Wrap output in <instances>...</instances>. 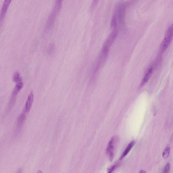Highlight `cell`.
<instances>
[{"mask_svg":"<svg viewBox=\"0 0 173 173\" xmlns=\"http://www.w3.org/2000/svg\"><path fill=\"white\" fill-rule=\"evenodd\" d=\"M63 1V0H56L53 9L48 17L46 25V29L48 30L53 26L57 16L61 9Z\"/></svg>","mask_w":173,"mask_h":173,"instance_id":"cell-1","label":"cell"},{"mask_svg":"<svg viewBox=\"0 0 173 173\" xmlns=\"http://www.w3.org/2000/svg\"><path fill=\"white\" fill-rule=\"evenodd\" d=\"M118 31L116 27L114 28V29L112 31V33L109 35V38L106 40L104 45L103 52V53H108L112 45V43L116 38L118 34Z\"/></svg>","mask_w":173,"mask_h":173,"instance_id":"cell-2","label":"cell"},{"mask_svg":"<svg viewBox=\"0 0 173 173\" xmlns=\"http://www.w3.org/2000/svg\"><path fill=\"white\" fill-rule=\"evenodd\" d=\"M11 1L12 0H5L3 4L1 11V15H0V21H1V24L4 21Z\"/></svg>","mask_w":173,"mask_h":173,"instance_id":"cell-3","label":"cell"},{"mask_svg":"<svg viewBox=\"0 0 173 173\" xmlns=\"http://www.w3.org/2000/svg\"><path fill=\"white\" fill-rule=\"evenodd\" d=\"M34 97L33 91H31L28 96L27 101L26 102L24 110L27 113L30 111L31 106H32L34 102Z\"/></svg>","mask_w":173,"mask_h":173,"instance_id":"cell-4","label":"cell"},{"mask_svg":"<svg viewBox=\"0 0 173 173\" xmlns=\"http://www.w3.org/2000/svg\"><path fill=\"white\" fill-rule=\"evenodd\" d=\"M114 137H113L109 141L106 150V152L109 155V159L111 161L113 160L114 157Z\"/></svg>","mask_w":173,"mask_h":173,"instance_id":"cell-5","label":"cell"},{"mask_svg":"<svg viewBox=\"0 0 173 173\" xmlns=\"http://www.w3.org/2000/svg\"><path fill=\"white\" fill-rule=\"evenodd\" d=\"M16 83V85L13 89L12 93V97H15L17 94L19 93L24 86L23 79Z\"/></svg>","mask_w":173,"mask_h":173,"instance_id":"cell-6","label":"cell"},{"mask_svg":"<svg viewBox=\"0 0 173 173\" xmlns=\"http://www.w3.org/2000/svg\"><path fill=\"white\" fill-rule=\"evenodd\" d=\"M171 39L165 37L161 45V50L163 53L168 48L171 41Z\"/></svg>","mask_w":173,"mask_h":173,"instance_id":"cell-7","label":"cell"},{"mask_svg":"<svg viewBox=\"0 0 173 173\" xmlns=\"http://www.w3.org/2000/svg\"><path fill=\"white\" fill-rule=\"evenodd\" d=\"M26 112L25 110L20 115L18 120H17V126L18 128H21L24 124L26 117Z\"/></svg>","mask_w":173,"mask_h":173,"instance_id":"cell-8","label":"cell"},{"mask_svg":"<svg viewBox=\"0 0 173 173\" xmlns=\"http://www.w3.org/2000/svg\"><path fill=\"white\" fill-rule=\"evenodd\" d=\"M153 70L152 68H151L149 69L148 71L147 72V73L145 75V77H144L142 82H141L140 86H142L144 85L148 81V80L151 76Z\"/></svg>","mask_w":173,"mask_h":173,"instance_id":"cell-9","label":"cell"},{"mask_svg":"<svg viewBox=\"0 0 173 173\" xmlns=\"http://www.w3.org/2000/svg\"><path fill=\"white\" fill-rule=\"evenodd\" d=\"M135 142V141H132L130 143L127 147L126 149L124 152L123 153L122 155L120 158V160H122L123 158H124L128 154V153L130 151L131 149L133 147L134 145Z\"/></svg>","mask_w":173,"mask_h":173,"instance_id":"cell-10","label":"cell"},{"mask_svg":"<svg viewBox=\"0 0 173 173\" xmlns=\"http://www.w3.org/2000/svg\"><path fill=\"white\" fill-rule=\"evenodd\" d=\"M22 79V77L21 76V74L18 71H16L14 74L13 77V81L15 83L19 81Z\"/></svg>","mask_w":173,"mask_h":173,"instance_id":"cell-11","label":"cell"},{"mask_svg":"<svg viewBox=\"0 0 173 173\" xmlns=\"http://www.w3.org/2000/svg\"><path fill=\"white\" fill-rule=\"evenodd\" d=\"M55 46L54 43H51L49 45V47L47 50V53L48 55L52 54L54 51Z\"/></svg>","mask_w":173,"mask_h":173,"instance_id":"cell-12","label":"cell"},{"mask_svg":"<svg viewBox=\"0 0 173 173\" xmlns=\"http://www.w3.org/2000/svg\"><path fill=\"white\" fill-rule=\"evenodd\" d=\"M170 152V147L169 146H167L166 148L165 149V150H164L163 154V157L164 159H166V158H168V157Z\"/></svg>","mask_w":173,"mask_h":173,"instance_id":"cell-13","label":"cell"},{"mask_svg":"<svg viewBox=\"0 0 173 173\" xmlns=\"http://www.w3.org/2000/svg\"><path fill=\"white\" fill-rule=\"evenodd\" d=\"M170 168H171V165L169 163H168L167 164L166 166L165 167V168H164V173H168L170 169Z\"/></svg>","mask_w":173,"mask_h":173,"instance_id":"cell-14","label":"cell"},{"mask_svg":"<svg viewBox=\"0 0 173 173\" xmlns=\"http://www.w3.org/2000/svg\"><path fill=\"white\" fill-rule=\"evenodd\" d=\"M99 0H93L92 2V7L93 8L96 7L98 3Z\"/></svg>","mask_w":173,"mask_h":173,"instance_id":"cell-15","label":"cell"},{"mask_svg":"<svg viewBox=\"0 0 173 173\" xmlns=\"http://www.w3.org/2000/svg\"><path fill=\"white\" fill-rule=\"evenodd\" d=\"M117 165H114L113 166L111 167V168L108 169V173H111L114 171V170L116 168Z\"/></svg>","mask_w":173,"mask_h":173,"instance_id":"cell-16","label":"cell"},{"mask_svg":"<svg viewBox=\"0 0 173 173\" xmlns=\"http://www.w3.org/2000/svg\"><path fill=\"white\" fill-rule=\"evenodd\" d=\"M140 173H145V171H143V170H141V171H140Z\"/></svg>","mask_w":173,"mask_h":173,"instance_id":"cell-17","label":"cell"},{"mask_svg":"<svg viewBox=\"0 0 173 173\" xmlns=\"http://www.w3.org/2000/svg\"><path fill=\"white\" fill-rule=\"evenodd\" d=\"M170 27H171L173 29V23L172 24V25Z\"/></svg>","mask_w":173,"mask_h":173,"instance_id":"cell-18","label":"cell"}]
</instances>
